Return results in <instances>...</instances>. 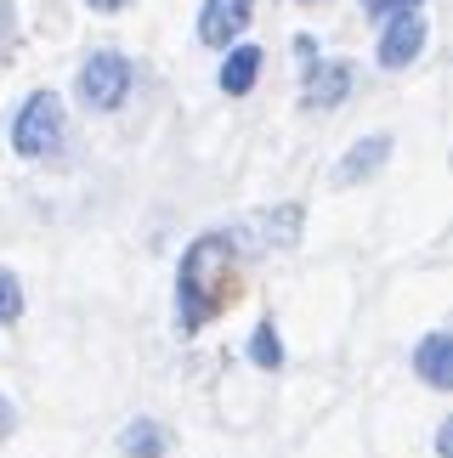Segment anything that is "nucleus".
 I'll list each match as a JSON object with an SVG mask.
<instances>
[{"label":"nucleus","instance_id":"nucleus-11","mask_svg":"<svg viewBox=\"0 0 453 458\" xmlns=\"http://www.w3.org/2000/svg\"><path fill=\"white\" fill-rule=\"evenodd\" d=\"M255 226H261V238H267L272 250H295V243H301V226H306V209L301 204H278Z\"/></svg>","mask_w":453,"mask_h":458},{"label":"nucleus","instance_id":"nucleus-5","mask_svg":"<svg viewBox=\"0 0 453 458\" xmlns=\"http://www.w3.org/2000/svg\"><path fill=\"white\" fill-rule=\"evenodd\" d=\"M250 17H255V0H204L199 40L210 51H226V46H238V34L250 29Z\"/></svg>","mask_w":453,"mask_h":458},{"label":"nucleus","instance_id":"nucleus-14","mask_svg":"<svg viewBox=\"0 0 453 458\" xmlns=\"http://www.w3.org/2000/svg\"><path fill=\"white\" fill-rule=\"evenodd\" d=\"M17 430V413H12V402L6 396H0V442H6V436Z\"/></svg>","mask_w":453,"mask_h":458},{"label":"nucleus","instance_id":"nucleus-2","mask_svg":"<svg viewBox=\"0 0 453 458\" xmlns=\"http://www.w3.org/2000/svg\"><path fill=\"white\" fill-rule=\"evenodd\" d=\"M63 125H68L63 97L57 91H34L23 108H17V119H12V148L23 158H51L63 148Z\"/></svg>","mask_w":453,"mask_h":458},{"label":"nucleus","instance_id":"nucleus-10","mask_svg":"<svg viewBox=\"0 0 453 458\" xmlns=\"http://www.w3.org/2000/svg\"><path fill=\"white\" fill-rule=\"evenodd\" d=\"M119 453L125 458H165L170 453V430L159 419H131V425L119 430Z\"/></svg>","mask_w":453,"mask_h":458},{"label":"nucleus","instance_id":"nucleus-13","mask_svg":"<svg viewBox=\"0 0 453 458\" xmlns=\"http://www.w3.org/2000/svg\"><path fill=\"white\" fill-rule=\"evenodd\" d=\"M17 317H23V284L12 267H0V328H12Z\"/></svg>","mask_w":453,"mask_h":458},{"label":"nucleus","instance_id":"nucleus-3","mask_svg":"<svg viewBox=\"0 0 453 458\" xmlns=\"http://www.w3.org/2000/svg\"><path fill=\"white\" fill-rule=\"evenodd\" d=\"M80 102L91 114H114L119 102L131 97V63H125V51H91V57L80 63Z\"/></svg>","mask_w":453,"mask_h":458},{"label":"nucleus","instance_id":"nucleus-15","mask_svg":"<svg viewBox=\"0 0 453 458\" xmlns=\"http://www.w3.org/2000/svg\"><path fill=\"white\" fill-rule=\"evenodd\" d=\"M363 6H369V12H386V17H391V12H403V6H414V0H363Z\"/></svg>","mask_w":453,"mask_h":458},{"label":"nucleus","instance_id":"nucleus-4","mask_svg":"<svg viewBox=\"0 0 453 458\" xmlns=\"http://www.w3.org/2000/svg\"><path fill=\"white\" fill-rule=\"evenodd\" d=\"M425 34H431V23H425L420 6L391 12V17H386V34H380V68H408V63H420Z\"/></svg>","mask_w":453,"mask_h":458},{"label":"nucleus","instance_id":"nucleus-8","mask_svg":"<svg viewBox=\"0 0 453 458\" xmlns=\"http://www.w3.org/2000/svg\"><path fill=\"white\" fill-rule=\"evenodd\" d=\"M352 80H357L352 63H318L312 68V85H306V108H340Z\"/></svg>","mask_w":453,"mask_h":458},{"label":"nucleus","instance_id":"nucleus-12","mask_svg":"<svg viewBox=\"0 0 453 458\" xmlns=\"http://www.w3.org/2000/svg\"><path fill=\"white\" fill-rule=\"evenodd\" d=\"M250 362L267 368V374H272V368H284V340H278L272 323H261V328L250 334Z\"/></svg>","mask_w":453,"mask_h":458},{"label":"nucleus","instance_id":"nucleus-9","mask_svg":"<svg viewBox=\"0 0 453 458\" xmlns=\"http://www.w3.org/2000/svg\"><path fill=\"white\" fill-rule=\"evenodd\" d=\"M261 46H226V63H221V91L226 97H250L255 91V80H261Z\"/></svg>","mask_w":453,"mask_h":458},{"label":"nucleus","instance_id":"nucleus-16","mask_svg":"<svg viewBox=\"0 0 453 458\" xmlns=\"http://www.w3.org/2000/svg\"><path fill=\"white\" fill-rule=\"evenodd\" d=\"M85 6H91V12H125L131 0H85Z\"/></svg>","mask_w":453,"mask_h":458},{"label":"nucleus","instance_id":"nucleus-6","mask_svg":"<svg viewBox=\"0 0 453 458\" xmlns=\"http://www.w3.org/2000/svg\"><path fill=\"white\" fill-rule=\"evenodd\" d=\"M391 158V136L386 131H374V136H363V142L346 148V158L335 165V187H357V182H369V175H380V165Z\"/></svg>","mask_w":453,"mask_h":458},{"label":"nucleus","instance_id":"nucleus-7","mask_svg":"<svg viewBox=\"0 0 453 458\" xmlns=\"http://www.w3.org/2000/svg\"><path fill=\"white\" fill-rule=\"evenodd\" d=\"M414 368H420V379L431 385V391H448L453 385V334H425L420 351H414Z\"/></svg>","mask_w":453,"mask_h":458},{"label":"nucleus","instance_id":"nucleus-1","mask_svg":"<svg viewBox=\"0 0 453 458\" xmlns=\"http://www.w3.org/2000/svg\"><path fill=\"white\" fill-rule=\"evenodd\" d=\"M238 294V243L226 233H204L187 243L176 272V323L182 334H199L210 317H221Z\"/></svg>","mask_w":453,"mask_h":458}]
</instances>
